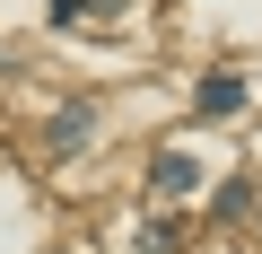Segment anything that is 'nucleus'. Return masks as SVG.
<instances>
[{"instance_id": "1", "label": "nucleus", "mask_w": 262, "mask_h": 254, "mask_svg": "<svg viewBox=\"0 0 262 254\" xmlns=\"http://www.w3.org/2000/svg\"><path fill=\"white\" fill-rule=\"evenodd\" d=\"M192 114H210V123H219V114H245V79H236V70H210V79L192 88Z\"/></svg>"}, {"instance_id": "2", "label": "nucleus", "mask_w": 262, "mask_h": 254, "mask_svg": "<svg viewBox=\"0 0 262 254\" xmlns=\"http://www.w3.org/2000/svg\"><path fill=\"white\" fill-rule=\"evenodd\" d=\"M149 175H158V193H192V184H201V158H192V149H158Z\"/></svg>"}, {"instance_id": "3", "label": "nucleus", "mask_w": 262, "mask_h": 254, "mask_svg": "<svg viewBox=\"0 0 262 254\" xmlns=\"http://www.w3.org/2000/svg\"><path fill=\"white\" fill-rule=\"evenodd\" d=\"M88 132H96V105H61V114H53V132H44V141H53V149H79Z\"/></svg>"}, {"instance_id": "4", "label": "nucleus", "mask_w": 262, "mask_h": 254, "mask_svg": "<svg viewBox=\"0 0 262 254\" xmlns=\"http://www.w3.org/2000/svg\"><path fill=\"white\" fill-rule=\"evenodd\" d=\"M140 254H175V219H149L140 228Z\"/></svg>"}, {"instance_id": "5", "label": "nucleus", "mask_w": 262, "mask_h": 254, "mask_svg": "<svg viewBox=\"0 0 262 254\" xmlns=\"http://www.w3.org/2000/svg\"><path fill=\"white\" fill-rule=\"evenodd\" d=\"M79 18H96V0H53V27H79Z\"/></svg>"}]
</instances>
